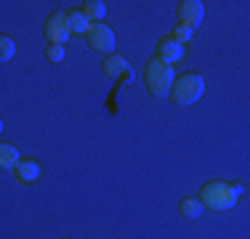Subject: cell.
Returning <instances> with one entry per match:
<instances>
[{
    "mask_svg": "<svg viewBox=\"0 0 250 239\" xmlns=\"http://www.w3.org/2000/svg\"><path fill=\"white\" fill-rule=\"evenodd\" d=\"M43 35L45 40H48L51 45H64L69 40V24H67V14H62V11H56V14H51L48 19H45V27H43Z\"/></svg>",
    "mask_w": 250,
    "mask_h": 239,
    "instance_id": "277c9868",
    "label": "cell"
},
{
    "mask_svg": "<svg viewBox=\"0 0 250 239\" xmlns=\"http://www.w3.org/2000/svg\"><path fill=\"white\" fill-rule=\"evenodd\" d=\"M202 16H205V5L200 3V0H181L178 3V21L184 24V27H200Z\"/></svg>",
    "mask_w": 250,
    "mask_h": 239,
    "instance_id": "8992f818",
    "label": "cell"
},
{
    "mask_svg": "<svg viewBox=\"0 0 250 239\" xmlns=\"http://www.w3.org/2000/svg\"><path fill=\"white\" fill-rule=\"evenodd\" d=\"M88 43H91V48L112 56V51H115V32H112V27H106L104 21L93 24L91 32H88Z\"/></svg>",
    "mask_w": 250,
    "mask_h": 239,
    "instance_id": "5b68a950",
    "label": "cell"
},
{
    "mask_svg": "<svg viewBox=\"0 0 250 239\" xmlns=\"http://www.w3.org/2000/svg\"><path fill=\"white\" fill-rule=\"evenodd\" d=\"M67 24H69V32L72 35H85L88 38V32H91V19H88L83 11H69L67 14Z\"/></svg>",
    "mask_w": 250,
    "mask_h": 239,
    "instance_id": "9c48e42d",
    "label": "cell"
},
{
    "mask_svg": "<svg viewBox=\"0 0 250 239\" xmlns=\"http://www.w3.org/2000/svg\"><path fill=\"white\" fill-rule=\"evenodd\" d=\"M242 194V186H231V183H224V181H210L200 189V202L208 207V210H231L237 205Z\"/></svg>",
    "mask_w": 250,
    "mask_h": 239,
    "instance_id": "6da1fadb",
    "label": "cell"
},
{
    "mask_svg": "<svg viewBox=\"0 0 250 239\" xmlns=\"http://www.w3.org/2000/svg\"><path fill=\"white\" fill-rule=\"evenodd\" d=\"M184 48L187 45H181L178 40L165 38V40H160V45H157V59H163L165 64H176L184 59Z\"/></svg>",
    "mask_w": 250,
    "mask_h": 239,
    "instance_id": "52a82bcc",
    "label": "cell"
},
{
    "mask_svg": "<svg viewBox=\"0 0 250 239\" xmlns=\"http://www.w3.org/2000/svg\"><path fill=\"white\" fill-rule=\"evenodd\" d=\"M128 69H130L128 59H123V56H106V61H104V75L109 77V80H117V77H120L123 72H128Z\"/></svg>",
    "mask_w": 250,
    "mask_h": 239,
    "instance_id": "30bf717a",
    "label": "cell"
},
{
    "mask_svg": "<svg viewBox=\"0 0 250 239\" xmlns=\"http://www.w3.org/2000/svg\"><path fill=\"white\" fill-rule=\"evenodd\" d=\"M192 35H194V29H192V27H184V24H178V27L173 29V35H170V38L178 40L181 45H187L189 40H192Z\"/></svg>",
    "mask_w": 250,
    "mask_h": 239,
    "instance_id": "9a60e30c",
    "label": "cell"
},
{
    "mask_svg": "<svg viewBox=\"0 0 250 239\" xmlns=\"http://www.w3.org/2000/svg\"><path fill=\"white\" fill-rule=\"evenodd\" d=\"M144 82H146V88L152 91V96L165 99V96H170V91H173V85H176L173 67L165 64L163 59L154 56L152 61L146 64V69H144Z\"/></svg>",
    "mask_w": 250,
    "mask_h": 239,
    "instance_id": "7a4b0ae2",
    "label": "cell"
},
{
    "mask_svg": "<svg viewBox=\"0 0 250 239\" xmlns=\"http://www.w3.org/2000/svg\"><path fill=\"white\" fill-rule=\"evenodd\" d=\"M202 202L200 199H192V197H189V199H181V205H178V213L181 215H187V218H200L202 215Z\"/></svg>",
    "mask_w": 250,
    "mask_h": 239,
    "instance_id": "4fadbf2b",
    "label": "cell"
},
{
    "mask_svg": "<svg viewBox=\"0 0 250 239\" xmlns=\"http://www.w3.org/2000/svg\"><path fill=\"white\" fill-rule=\"evenodd\" d=\"M0 165H3L5 170H14V167L19 165V149L11 146V143H3V146H0Z\"/></svg>",
    "mask_w": 250,
    "mask_h": 239,
    "instance_id": "8fae6325",
    "label": "cell"
},
{
    "mask_svg": "<svg viewBox=\"0 0 250 239\" xmlns=\"http://www.w3.org/2000/svg\"><path fill=\"white\" fill-rule=\"evenodd\" d=\"M45 56H48V61L59 64V61H64V48L62 45H51L48 51H45Z\"/></svg>",
    "mask_w": 250,
    "mask_h": 239,
    "instance_id": "2e32d148",
    "label": "cell"
},
{
    "mask_svg": "<svg viewBox=\"0 0 250 239\" xmlns=\"http://www.w3.org/2000/svg\"><path fill=\"white\" fill-rule=\"evenodd\" d=\"M14 176H16V181H21V183H35L43 176V167L35 162V159H19V165L14 167Z\"/></svg>",
    "mask_w": 250,
    "mask_h": 239,
    "instance_id": "ba28073f",
    "label": "cell"
},
{
    "mask_svg": "<svg viewBox=\"0 0 250 239\" xmlns=\"http://www.w3.org/2000/svg\"><path fill=\"white\" fill-rule=\"evenodd\" d=\"M202 93H205V80H202L200 75H184L176 80L173 91H170V99H173L178 106H189V104H194V101H200Z\"/></svg>",
    "mask_w": 250,
    "mask_h": 239,
    "instance_id": "3957f363",
    "label": "cell"
},
{
    "mask_svg": "<svg viewBox=\"0 0 250 239\" xmlns=\"http://www.w3.org/2000/svg\"><path fill=\"white\" fill-rule=\"evenodd\" d=\"M14 53H16V43H14V40H11V38H0V59H3V61H11Z\"/></svg>",
    "mask_w": 250,
    "mask_h": 239,
    "instance_id": "5bb4252c",
    "label": "cell"
},
{
    "mask_svg": "<svg viewBox=\"0 0 250 239\" xmlns=\"http://www.w3.org/2000/svg\"><path fill=\"white\" fill-rule=\"evenodd\" d=\"M83 14H85L88 19H93L96 24H101V19L106 16V5L101 3V0H88V3H83Z\"/></svg>",
    "mask_w": 250,
    "mask_h": 239,
    "instance_id": "7c38bea8",
    "label": "cell"
}]
</instances>
